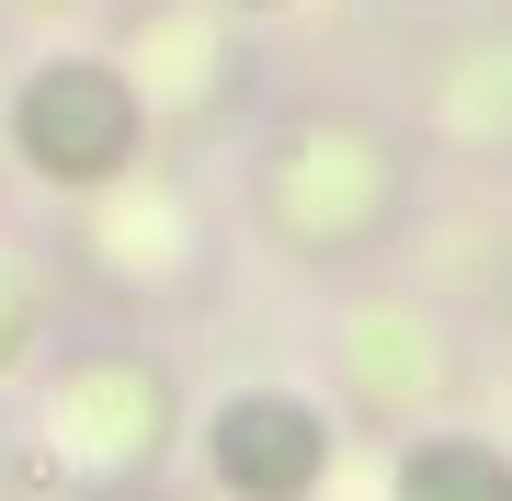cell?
Listing matches in <instances>:
<instances>
[{"mask_svg": "<svg viewBox=\"0 0 512 501\" xmlns=\"http://www.w3.org/2000/svg\"><path fill=\"white\" fill-rule=\"evenodd\" d=\"M23 149H35V171H57V183L114 171V160L137 149L126 80H103V69H46L35 92H23Z\"/></svg>", "mask_w": 512, "mask_h": 501, "instance_id": "1", "label": "cell"}, {"mask_svg": "<svg viewBox=\"0 0 512 501\" xmlns=\"http://www.w3.org/2000/svg\"><path fill=\"white\" fill-rule=\"evenodd\" d=\"M399 501H512V456H490V445H421L399 467Z\"/></svg>", "mask_w": 512, "mask_h": 501, "instance_id": "3", "label": "cell"}, {"mask_svg": "<svg viewBox=\"0 0 512 501\" xmlns=\"http://www.w3.org/2000/svg\"><path fill=\"white\" fill-rule=\"evenodd\" d=\"M217 467H228V490H251V501H296L319 479V422L296 399H239L217 422Z\"/></svg>", "mask_w": 512, "mask_h": 501, "instance_id": "2", "label": "cell"}]
</instances>
